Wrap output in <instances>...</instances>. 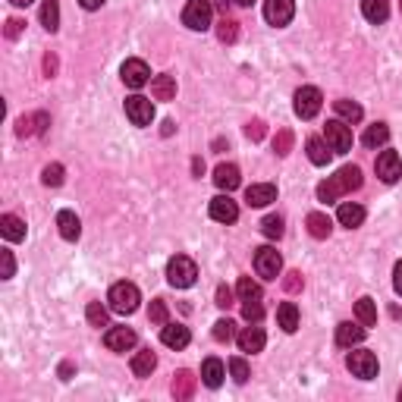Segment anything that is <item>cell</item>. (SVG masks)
I'll list each match as a JSON object with an SVG mask.
<instances>
[{
	"label": "cell",
	"instance_id": "cell-57",
	"mask_svg": "<svg viewBox=\"0 0 402 402\" xmlns=\"http://www.w3.org/2000/svg\"><path fill=\"white\" fill-rule=\"evenodd\" d=\"M173 129H176V126H173V120H164V126H161V132H164V136H173Z\"/></svg>",
	"mask_w": 402,
	"mask_h": 402
},
{
	"label": "cell",
	"instance_id": "cell-11",
	"mask_svg": "<svg viewBox=\"0 0 402 402\" xmlns=\"http://www.w3.org/2000/svg\"><path fill=\"white\" fill-rule=\"evenodd\" d=\"M374 170L383 183H396V179L402 176V157L396 154V151H381L374 161Z\"/></svg>",
	"mask_w": 402,
	"mask_h": 402
},
{
	"label": "cell",
	"instance_id": "cell-46",
	"mask_svg": "<svg viewBox=\"0 0 402 402\" xmlns=\"http://www.w3.org/2000/svg\"><path fill=\"white\" fill-rule=\"evenodd\" d=\"M264 123H261V120H248L246 123V136L252 138V142H261V138H264Z\"/></svg>",
	"mask_w": 402,
	"mask_h": 402
},
{
	"label": "cell",
	"instance_id": "cell-9",
	"mask_svg": "<svg viewBox=\"0 0 402 402\" xmlns=\"http://www.w3.org/2000/svg\"><path fill=\"white\" fill-rule=\"evenodd\" d=\"M295 16V3L293 0H264V19L271 22V26L283 28L289 26Z\"/></svg>",
	"mask_w": 402,
	"mask_h": 402
},
{
	"label": "cell",
	"instance_id": "cell-52",
	"mask_svg": "<svg viewBox=\"0 0 402 402\" xmlns=\"http://www.w3.org/2000/svg\"><path fill=\"white\" fill-rule=\"evenodd\" d=\"M393 289H396V295H402V261L393 267Z\"/></svg>",
	"mask_w": 402,
	"mask_h": 402
},
{
	"label": "cell",
	"instance_id": "cell-19",
	"mask_svg": "<svg viewBox=\"0 0 402 402\" xmlns=\"http://www.w3.org/2000/svg\"><path fill=\"white\" fill-rule=\"evenodd\" d=\"M336 220H340V226H346V230H355V226L365 223V208L355 205V201H342L340 211H336Z\"/></svg>",
	"mask_w": 402,
	"mask_h": 402
},
{
	"label": "cell",
	"instance_id": "cell-31",
	"mask_svg": "<svg viewBox=\"0 0 402 402\" xmlns=\"http://www.w3.org/2000/svg\"><path fill=\"white\" fill-rule=\"evenodd\" d=\"M330 145L324 142V138H308V161H311L314 167H327V161H330Z\"/></svg>",
	"mask_w": 402,
	"mask_h": 402
},
{
	"label": "cell",
	"instance_id": "cell-23",
	"mask_svg": "<svg viewBox=\"0 0 402 402\" xmlns=\"http://www.w3.org/2000/svg\"><path fill=\"white\" fill-rule=\"evenodd\" d=\"M361 13L365 19L374 22V26H383L390 16V0H361Z\"/></svg>",
	"mask_w": 402,
	"mask_h": 402
},
{
	"label": "cell",
	"instance_id": "cell-37",
	"mask_svg": "<svg viewBox=\"0 0 402 402\" xmlns=\"http://www.w3.org/2000/svg\"><path fill=\"white\" fill-rule=\"evenodd\" d=\"M85 318H89L91 327H107V308H104L101 302H89V308H85Z\"/></svg>",
	"mask_w": 402,
	"mask_h": 402
},
{
	"label": "cell",
	"instance_id": "cell-24",
	"mask_svg": "<svg viewBox=\"0 0 402 402\" xmlns=\"http://www.w3.org/2000/svg\"><path fill=\"white\" fill-rule=\"evenodd\" d=\"M214 183H217V189H239V183H242V176H239V167L236 164H220L217 170H214Z\"/></svg>",
	"mask_w": 402,
	"mask_h": 402
},
{
	"label": "cell",
	"instance_id": "cell-27",
	"mask_svg": "<svg viewBox=\"0 0 402 402\" xmlns=\"http://www.w3.org/2000/svg\"><path fill=\"white\" fill-rule=\"evenodd\" d=\"M0 232H3V239H10V242H22V239H26V223H22L16 214H3V217H0Z\"/></svg>",
	"mask_w": 402,
	"mask_h": 402
},
{
	"label": "cell",
	"instance_id": "cell-5",
	"mask_svg": "<svg viewBox=\"0 0 402 402\" xmlns=\"http://www.w3.org/2000/svg\"><path fill=\"white\" fill-rule=\"evenodd\" d=\"M320 104H324V98H320V91L314 89V85H302L299 91H295V116L299 120H314V116L320 113Z\"/></svg>",
	"mask_w": 402,
	"mask_h": 402
},
{
	"label": "cell",
	"instance_id": "cell-58",
	"mask_svg": "<svg viewBox=\"0 0 402 402\" xmlns=\"http://www.w3.org/2000/svg\"><path fill=\"white\" fill-rule=\"evenodd\" d=\"M10 3H13V7H28L32 0H10Z\"/></svg>",
	"mask_w": 402,
	"mask_h": 402
},
{
	"label": "cell",
	"instance_id": "cell-14",
	"mask_svg": "<svg viewBox=\"0 0 402 402\" xmlns=\"http://www.w3.org/2000/svg\"><path fill=\"white\" fill-rule=\"evenodd\" d=\"M51 126V116L48 113H28V116H19V123H16V136L26 138V136H44V129Z\"/></svg>",
	"mask_w": 402,
	"mask_h": 402
},
{
	"label": "cell",
	"instance_id": "cell-16",
	"mask_svg": "<svg viewBox=\"0 0 402 402\" xmlns=\"http://www.w3.org/2000/svg\"><path fill=\"white\" fill-rule=\"evenodd\" d=\"M195 387H198V377L192 374V371H176V374H173V383H170V393H173V399L185 402L195 396Z\"/></svg>",
	"mask_w": 402,
	"mask_h": 402
},
{
	"label": "cell",
	"instance_id": "cell-34",
	"mask_svg": "<svg viewBox=\"0 0 402 402\" xmlns=\"http://www.w3.org/2000/svg\"><path fill=\"white\" fill-rule=\"evenodd\" d=\"M355 318H358L365 327H374V324H377V305H374V299H368V295H365V299L355 302Z\"/></svg>",
	"mask_w": 402,
	"mask_h": 402
},
{
	"label": "cell",
	"instance_id": "cell-56",
	"mask_svg": "<svg viewBox=\"0 0 402 402\" xmlns=\"http://www.w3.org/2000/svg\"><path fill=\"white\" fill-rule=\"evenodd\" d=\"M211 3H214V7H217V10H223V16H226V10H230V3H232V0H211Z\"/></svg>",
	"mask_w": 402,
	"mask_h": 402
},
{
	"label": "cell",
	"instance_id": "cell-33",
	"mask_svg": "<svg viewBox=\"0 0 402 402\" xmlns=\"http://www.w3.org/2000/svg\"><path fill=\"white\" fill-rule=\"evenodd\" d=\"M387 138H390L387 123H374V126H368V129H365L361 145H365V148H381V145H387Z\"/></svg>",
	"mask_w": 402,
	"mask_h": 402
},
{
	"label": "cell",
	"instance_id": "cell-60",
	"mask_svg": "<svg viewBox=\"0 0 402 402\" xmlns=\"http://www.w3.org/2000/svg\"><path fill=\"white\" fill-rule=\"evenodd\" d=\"M399 399H402V390H399Z\"/></svg>",
	"mask_w": 402,
	"mask_h": 402
},
{
	"label": "cell",
	"instance_id": "cell-15",
	"mask_svg": "<svg viewBox=\"0 0 402 402\" xmlns=\"http://www.w3.org/2000/svg\"><path fill=\"white\" fill-rule=\"evenodd\" d=\"M211 217L217 220V223H236V220H239V208H236V201H232L230 195H217V198H211Z\"/></svg>",
	"mask_w": 402,
	"mask_h": 402
},
{
	"label": "cell",
	"instance_id": "cell-54",
	"mask_svg": "<svg viewBox=\"0 0 402 402\" xmlns=\"http://www.w3.org/2000/svg\"><path fill=\"white\" fill-rule=\"evenodd\" d=\"M85 10H101L104 7V0H79Z\"/></svg>",
	"mask_w": 402,
	"mask_h": 402
},
{
	"label": "cell",
	"instance_id": "cell-48",
	"mask_svg": "<svg viewBox=\"0 0 402 402\" xmlns=\"http://www.w3.org/2000/svg\"><path fill=\"white\" fill-rule=\"evenodd\" d=\"M0 261H3V280H10L16 273V261H13V252H10V248H3V252H0Z\"/></svg>",
	"mask_w": 402,
	"mask_h": 402
},
{
	"label": "cell",
	"instance_id": "cell-4",
	"mask_svg": "<svg viewBox=\"0 0 402 402\" xmlns=\"http://www.w3.org/2000/svg\"><path fill=\"white\" fill-rule=\"evenodd\" d=\"M211 13H214L211 0H189L183 10V22L192 32H205V28H211Z\"/></svg>",
	"mask_w": 402,
	"mask_h": 402
},
{
	"label": "cell",
	"instance_id": "cell-28",
	"mask_svg": "<svg viewBox=\"0 0 402 402\" xmlns=\"http://www.w3.org/2000/svg\"><path fill=\"white\" fill-rule=\"evenodd\" d=\"M154 368H157V355L151 349H142V352L132 355V374L136 377H151Z\"/></svg>",
	"mask_w": 402,
	"mask_h": 402
},
{
	"label": "cell",
	"instance_id": "cell-10",
	"mask_svg": "<svg viewBox=\"0 0 402 402\" xmlns=\"http://www.w3.org/2000/svg\"><path fill=\"white\" fill-rule=\"evenodd\" d=\"M126 116L132 120V126H151V120H154V104L142 95H132V98H126Z\"/></svg>",
	"mask_w": 402,
	"mask_h": 402
},
{
	"label": "cell",
	"instance_id": "cell-40",
	"mask_svg": "<svg viewBox=\"0 0 402 402\" xmlns=\"http://www.w3.org/2000/svg\"><path fill=\"white\" fill-rule=\"evenodd\" d=\"M232 336H236V324H232L230 318H223V320L214 324V340H217V342H230Z\"/></svg>",
	"mask_w": 402,
	"mask_h": 402
},
{
	"label": "cell",
	"instance_id": "cell-55",
	"mask_svg": "<svg viewBox=\"0 0 402 402\" xmlns=\"http://www.w3.org/2000/svg\"><path fill=\"white\" fill-rule=\"evenodd\" d=\"M192 173H195V176H201V173H205V164H201V157H195V161H192Z\"/></svg>",
	"mask_w": 402,
	"mask_h": 402
},
{
	"label": "cell",
	"instance_id": "cell-30",
	"mask_svg": "<svg viewBox=\"0 0 402 402\" xmlns=\"http://www.w3.org/2000/svg\"><path fill=\"white\" fill-rule=\"evenodd\" d=\"M277 324L286 330V334H295V330H299V308H295L293 302H283V305L277 308Z\"/></svg>",
	"mask_w": 402,
	"mask_h": 402
},
{
	"label": "cell",
	"instance_id": "cell-44",
	"mask_svg": "<svg viewBox=\"0 0 402 402\" xmlns=\"http://www.w3.org/2000/svg\"><path fill=\"white\" fill-rule=\"evenodd\" d=\"M63 173H66V170H63V164H48V167H44V173H42V183L44 185H60Z\"/></svg>",
	"mask_w": 402,
	"mask_h": 402
},
{
	"label": "cell",
	"instance_id": "cell-35",
	"mask_svg": "<svg viewBox=\"0 0 402 402\" xmlns=\"http://www.w3.org/2000/svg\"><path fill=\"white\" fill-rule=\"evenodd\" d=\"M42 26L48 32H57L60 28V3L57 0H44L42 3Z\"/></svg>",
	"mask_w": 402,
	"mask_h": 402
},
{
	"label": "cell",
	"instance_id": "cell-25",
	"mask_svg": "<svg viewBox=\"0 0 402 402\" xmlns=\"http://www.w3.org/2000/svg\"><path fill=\"white\" fill-rule=\"evenodd\" d=\"M361 340H365V327H355L349 320H342L340 327H336V346L352 349V346H358Z\"/></svg>",
	"mask_w": 402,
	"mask_h": 402
},
{
	"label": "cell",
	"instance_id": "cell-6",
	"mask_svg": "<svg viewBox=\"0 0 402 402\" xmlns=\"http://www.w3.org/2000/svg\"><path fill=\"white\" fill-rule=\"evenodd\" d=\"M346 365H349V371H352L355 377H361V381H374L377 371H381V365H377V355H374V352H368V349L349 352Z\"/></svg>",
	"mask_w": 402,
	"mask_h": 402
},
{
	"label": "cell",
	"instance_id": "cell-20",
	"mask_svg": "<svg viewBox=\"0 0 402 402\" xmlns=\"http://www.w3.org/2000/svg\"><path fill=\"white\" fill-rule=\"evenodd\" d=\"M151 95L154 101H173L176 98V75H154L151 79Z\"/></svg>",
	"mask_w": 402,
	"mask_h": 402
},
{
	"label": "cell",
	"instance_id": "cell-32",
	"mask_svg": "<svg viewBox=\"0 0 402 402\" xmlns=\"http://www.w3.org/2000/svg\"><path fill=\"white\" fill-rule=\"evenodd\" d=\"M334 110L346 120V123H361V116H365V110H361V104L349 101V98H340V101H334Z\"/></svg>",
	"mask_w": 402,
	"mask_h": 402
},
{
	"label": "cell",
	"instance_id": "cell-50",
	"mask_svg": "<svg viewBox=\"0 0 402 402\" xmlns=\"http://www.w3.org/2000/svg\"><path fill=\"white\" fill-rule=\"evenodd\" d=\"M217 305L220 308H232L236 302H232V289L230 286H217Z\"/></svg>",
	"mask_w": 402,
	"mask_h": 402
},
{
	"label": "cell",
	"instance_id": "cell-59",
	"mask_svg": "<svg viewBox=\"0 0 402 402\" xmlns=\"http://www.w3.org/2000/svg\"><path fill=\"white\" fill-rule=\"evenodd\" d=\"M232 3H239V7H252L255 0H232Z\"/></svg>",
	"mask_w": 402,
	"mask_h": 402
},
{
	"label": "cell",
	"instance_id": "cell-26",
	"mask_svg": "<svg viewBox=\"0 0 402 402\" xmlns=\"http://www.w3.org/2000/svg\"><path fill=\"white\" fill-rule=\"evenodd\" d=\"M236 340H239V349H242V352H261L264 342H267V336H264V330H261V327H246Z\"/></svg>",
	"mask_w": 402,
	"mask_h": 402
},
{
	"label": "cell",
	"instance_id": "cell-36",
	"mask_svg": "<svg viewBox=\"0 0 402 402\" xmlns=\"http://www.w3.org/2000/svg\"><path fill=\"white\" fill-rule=\"evenodd\" d=\"M217 38L223 44H232L239 38V22L236 19H230V16H223V19L217 22Z\"/></svg>",
	"mask_w": 402,
	"mask_h": 402
},
{
	"label": "cell",
	"instance_id": "cell-12",
	"mask_svg": "<svg viewBox=\"0 0 402 402\" xmlns=\"http://www.w3.org/2000/svg\"><path fill=\"white\" fill-rule=\"evenodd\" d=\"M136 330L132 327H110L107 334H104V346L110 349V352H129L132 346H136Z\"/></svg>",
	"mask_w": 402,
	"mask_h": 402
},
{
	"label": "cell",
	"instance_id": "cell-38",
	"mask_svg": "<svg viewBox=\"0 0 402 402\" xmlns=\"http://www.w3.org/2000/svg\"><path fill=\"white\" fill-rule=\"evenodd\" d=\"M236 293H239V299H242V302H248V299H261V286L255 283L252 277H242V280H239Z\"/></svg>",
	"mask_w": 402,
	"mask_h": 402
},
{
	"label": "cell",
	"instance_id": "cell-45",
	"mask_svg": "<svg viewBox=\"0 0 402 402\" xmlns=\"http://www.w3.org/2000/svg\"><path fill=\"white\" fill-rule=\"evenodd\" d=\"M230 374L236 383H246L248 381V361L246 358H230Z\"/></svg>",
	"mask_w": 402,
	"mask_h": 402
},
{
	"label": "cell",
	"instance_id": "cell-42",
	"mask_svg": "<svg viewBox=\"0 0 402 402\" xmlns=\"http://www.w3.org/2000/svg\"><path fill=\"white\" fill-rule=\"evenodd\" d=\"M242 318L252 320V324H258V320L264 318V305H261V299H248V302H242Z\"/></svg>",
	"mask_w": 402,
	"mask_h": 402
},
{
	"label": "cell",
	"instance_id": "cell-8",
	"mask_svg": "<svg viewBox=\"0 0 402 402\" xmlns=\"http://www.w3.org/2000/svg\"><path fill=\"white\" fill-rule=\"evenodd\" d=\"M255 271L264 280H277L280 271H283V258H280L277 248H271V246L258 248V252H255Z\"/></svg>",
	"mask_w": 402,
	"mask_h": 402
},
{
	"label": "cell",
	"instance_id": "cell-53",
	"mask_svg": "<svg viewBox=\"0 0 402 402\" xmlns=\"http://www.w3.org/2000/svg\"><path fill=\"white\" fill-rule=\"evenodd\" d=\"M73 365H69V361H63V365H60V381H69V377H73Z\"/></svg>",
	"mask_w": 402,
	"mask_h": 402
},
{
	"label": "cell",
	"instance_id": "cell-22",
	"mask_svg": "<svg viewBox=\"0 0 402 402\" xmlns=\"http://www.w3.org/2000/svg\"><path fill=\"white\" fill-rule=\"evenodd\" d=\"M223 377H226L223 361H220V358H205V365H201V381H205V387L217 390L220 383H223Z\"/></svg>",
	"mask_w": 402,
	"mask_h": 402
},
{
	"label": "cell",
	"instance_id": "cell-47",
	"mask_svg": "<svg viewBox=\"0 0 402 402\" xmlns=\"http://www.w3.org/2000/svg\"><path fill=\"white\" fill-rule=\"evenodd\" d=\"M22 28H26V22L16 19V16H13V19H7V28H3V35H7L10 42H16V38L22 35Z\"/></svg>",
	"mask_w": 402,
	"mask_h": 402
},
{
	"label": "cell",
	"instance_id": "cell-17",
	"mask_svg": "<svg viewBox=\"0 0 402 402\" xmlns=\"http://www.w3.org/2000/svg\"><path fill=\"white\" fill-rule=\"evenodd\" d=\"M246 201L248 208H267L271 201H277V185L271 183H255L246 189Z\"/></svg>",
	"mask_w": 402,
	"mask_h": 402
},
{
	"label": "cell",
	"instance_id": "cell-39",
	"mask_svg": "<svg viewBox=\"0 0 402 402\" xmlns=\"http://www.w3.org/2000/svg\"><path fill=\"white\" fill-rule=\"evenodd\" d=\"M261 232H264L267 239H280V236H283V217H280V214L264 217V220H261Z\"/></svg>",
	"mask_w": 402,
	"mask_h": 402
},
{
	"label": "cell",
	"instance_id": "cell-43",
	"mask_svg": "<svg viewBox=\"0 0 402 402\" xmlns=\"http://www.w3.org/2000/svg\"><path fill=\"white\" fill-rule=\"evenodd\" d=\"M148 320H151V324H161V327L167 324V302H164V299H154V302H151Z\"/></svg>",
	"mask_w": 402,
	"mask_h": 402
},
{
	"label": "cell",
	"instance_id": "cell-13",
	"mask_svg": "<svg viewBox=\"0 0 402 402\" xmlns=\"http://www.w3.org/2000/svg\"><path fill=\"white\" fill-rule=\"evenodd\" d=\"M120 75H123V82L129 85V89H142V85L151 82V69L145 60H126L123 69H120Z\"/></svg>",
	"mask_w": 402,
	"mask_h": 402
},
{
	"label": "cell",
	"instance_id": "cell-29",
	"mask_svg": "<svg viewBox=\"0 0 402 402\" xmlns=\"http://www.w3.org/2000/svg\"><path fill=\"white\" fill-rule=\"evenodd\" d=\"M308 232H311L314 239H327L330 232H334V220L327 217V214H320V211H314V214H308Z\"/></svg>",
	"mask_w": 402,
	"mask_h": 402
},
{
	"label": "cell",
	"instance_id": "cell-7",
	"mask_svg": "<svg viewBox=\"0 0 402 402\" xmlns=\"http://www.w3.org/2000/svg\"><path fill=\"white\" fill-rule=\"evenodd\" d=\"M324 142L330 145L334 154H346V151L352 148V129H349L346 123H340V120H330V123L324 126Z\"/></svg>",
	"mask_w": 402,
	"mask_h": 402
},
{
	"label": "cell",
	"instance_id": "cell-49",
	"mask_svg": "<svg viewBox=\"0 0 402 402\" xmlns=\"http://www.w3.org/2000/svg\"><path fill=\"white\" fill-rule=\"evenodd\" d=\"M283 286H286V293H299V289H302V273L299 271H289L286 280H283Z\"/></svg>",
	"mask_w": 402,
	"mask_h": 402
},
{
	"label": "cell",
	"instance_id": "cell-21",
	"mask_svg": "<svg viewBox=\"0 0 402 402\" xmlns=\"http://www.w3.org/2000/svg\"><path fill=\"white\" fill-rule=\"evenodd\" d=\"M57 230H60V236L66 239V242H75V239L82 236V223H79V217H75L73 211L57 214Z\"/></svg>",
	"mask_w": 402,
	"mask_h": 402
},
{
	"label": "cell",
	"instance_id": "cell-2",
	"mask_svg": "<svg viewBox=\"0 0 402 402\" xmlns=\"http://www.w3.org/2000/svg\"><path fill=\"white\" fill-rule=\"evenodd\" d=\"M107 302H110V311L132 314L138 308V302H142V293H138L136 283H126V280H123V283H113V286H110Z\"/></svg>",
	"mask_w": 402,
	"mask_h": 402
},
{
	"label": "cell",
	"instance_id": "cell-41",
	"mask_svg": "<svg viewBox=\"0 0 402 402\" xmlns=\"http://www.w3.org/2000/svg\"><path fill=\"white\" fill-rule=\"evenodd\" d=\"M273 151H277L280 157H286L289 151H293V132H289V129H280L277 136H273Z\"/></svg>",
	"mask_w": 402,
	"mask_h": 402
},
{
	"label": "cell",
	"instance_id": "cell-18",
	"mask_svg": "<svg viewBox=\"0 0 402 402\" xmlns=\"http://www.w3.org/2000/svg\"><path fill=\"white\" fill-rule=\"evenodd\" d=\"M161 340H164V346H170V349H185L189 340H192V334H189V327H183V324H170V320H167L164 330H161Z\"/></svg>",
	"mask_w": 402,
	"mask_h": 402
},
{
	"label": "cell",
	"instance_id": "cell-1",
	"mask_svg": "<svg viewBox=\"0 0 402 402\" xmlns=\"http://www.w3.org/2000/svg\"><path fill=\"white\" fill-rule=\"evenodd\" d=\"M352 189H361V170L355 164H349V167H342L336 176L324 179V183L318 185V201L327 205V201H336V198H342Z\"/></svg>",
	"mask_w": 402,
	"mask_h": 402
},
{
	"label": "cell",
	"instance_id": "cell-51",
	"mask_svg": "<svg viewBox=\"0 0 402 402\" xmlns=\"http://www.w3.org/2000/svg\"><path fill=\"white\" fill-rule=\"evenodd\" d=\"M57 66H60V63H57L54 54L44 57V75H48V79H51V75H57Z\"/></svg>",
	"mask_w": 402,
	"mask_h": 402
},
{
	"label": "cell",
	"instance_id": "cell-3",
	"mask_svg": "<svg viewBox=\"0 0 402 402\" xmlns=\"http://www.w3.org/2000/svg\"><path fill=\"white\" fill-rule=\"evenodd\" d=\"M198 277V267L189 255H173L170 264H167V280H170V286L176 289H189Z\"/></svg>",
	"mask_w": 402,
	"mask_h": 402
}]
</instances>
